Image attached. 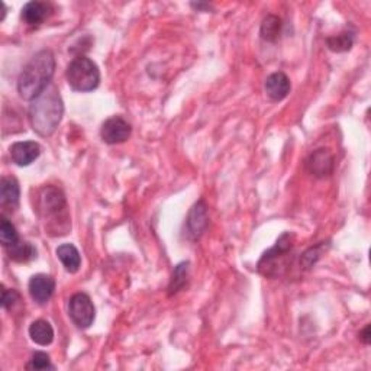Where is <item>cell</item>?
<instances>
[{
	"label": "cell",
	"mask_w": 371,
	"mask_h": 371,
	"mask_svg": "<svg viewBox=\"0 0 371 371\" xmlns=\"http://www.w3.org/2000/svg\"><path fill=\"white\" fill-rule=\"evenodd\" d=\"M37 213L51 237L67 235L71 229L70 212L64 193L55 186H44L37 196Z\"/></svg>",
	"instance_id": "1"
},
{
	"label": "cell",
	"mask_w": 371,
	"mask_h": 371,
	"mask_svg": "<svg viewBox=\"0 0 371 371\" xmlns=\"http://www.w3.org/2000/svg\"><path fill=\"white\" fill-rule=\"evenodd\" d=\"M64 115V103L54 84L46 87L38 98L30 100L28 118L33 129L41 136H50L58 128Z\"/></svg>",
	"instance_id": "2"
},
{
	"label": "cell",
	"mask_w": 371,
	"mask_h": 371,
	"mask_svg": "<svg viewBox=\"0 0 371 371\" xmlns=\"http://www.w3.org/2000/svg\"><path fill=\"white\" fill-rule=\"evenodd\" d=\"M55 71V57L51 50L37 53L22 69L18 79V91L24 100H34L51 84Z\"/></svg>",
	"instance_id": "3"
},
{
	"label": "cell",
	"mask_w": 371,
	"mask_h": 371,
	"mask_svg": "<svg viewBox=\"0 0 371 371\" xmlns=\"http://www.w3.org/2000/svg\"><path fill=\"white\" fill-rule=\"evenodd\" d=\"M293 242H295V235L290 234V232H284V234L277 239L273 248L262 254L257 264L258 273L269 278L280 277L289 269L291 262L290 254Z\"/></svg>",
	"instance_id": "4"
},
{
	"label": "cell",
	"mask_w": 371,
	"mask_h": 371,
	"mask_svg": "<svg viewBox=\"0 0 371 371\" xmlns=\"http://www.w3.org/2000/svg\"><path fill=\"white\" fill-rule=\"evenodd\" d=\"M67 83L74 91L87 93L93 91L100 84V71L96 63L84 55L73 58L67 67Z\"/></svg>",
	"instance_id": "5"
},
{
	"label": "cell",
	"mask_w": 371,
	"mask_h": 371,
	"mask_svg": "<svg viewBox=\"0 0 371 371\" xmlns=\"http://www.w3.org/2000/svg\"><path fill=\"white\" fill-rule=\"evenodd\" d=\"M69 315L75 327L89 328L96 318V309L86 293H75L69 300Z\"/></svg>",
	"instance_id": "6"
},
{
	"label": "cell",
	"mask_w": 371,
	"mask_h": 371,
	"mask_svg": "<svg viewBox=\"0 0 371 371\" xmlns=\"http://www.w3.org/2000/svg\"><path fill=\"white\" fill-rule=\"evenodd\" d=\"M131 134H132L131 125L120 116H112L109 119H106L102 123L100 128V136L103 139V143L109 145H116L128 141Z\"/></svg>",
	"instance_id": "7"
},
{
	"label": "cell",
	"mask_w": 371,
	"mask_h": 371,
	"mask_svg": "<svg viewBox=\"0 0 371 371\" xmlns=\"http://www.w3.org/2000/svg\"><path fill=\"white\" fill-rule=\"evenodd\" d=\"M209 224V213H208V205L203 200H199L194 203L189 212L188 219H186V235L189 239H199L203 235Z\"/></svg>",
	"instance_id": "8"
},
{
	"label": "cell",
	"mask_w": 371,
	"mask_h": 371,
	"mask_svg": "<svg viewBox=\"0 0 371 371\" xmlns=\"http://www.w3.org/2000/svg\"><path fill=\"white\" fill-rule=\"evenodd\" d=\"M334 156L327 148L316 150L306 161L307 172L316 179H325L334 172Z\"/></svg>",
	"instance_id": "9"
},
{
	"label": "cell",
	"mask_w": 371,
	"mask_h": 371,
	"mask_svg": "<svg viewBox=\"0 0 371 371\" xmlns=\"http://www.w3.org/2000/svg\"><path fill=\"white\" fill-rule=\"evenodd\" d=\"M29 295L38 305H44L51 299L55 290V280L51 275L35 274L30 277L28 284Z\"/></svg>",
	"instance_id": "10"
},
{
	"label": "cell",
	"mask_w": 371,
	"mask_h": 371,
	"mask_svg": "<svg viewBox=\"0 0 371 371\" xmlns=\"http://www.w3.org/2000/svg\"><path fill=\"white\" fill-rule=\"evenodd\" d=\"M41 156V145L35 141L15 143L10 147V159L19 167H28Z\"/></svg>",
	"instance_id": "11"
},
{
	"label": "cell",
	"mask_w": 371,
	"mask_h": 371,
	"mask_svg": "<svg viewBox=\"0 0 371 371\" xmlns=\"http://www.w3.org/2000/svg\"><path fill=\"white\" fill-rule=\"evenodd\" d=\"M264 89H266L267 96L271 100L280 102V100H283L289 95V91L291 89L290 79H289V77L284 73H282V71L273 73V74H270L267 77Z\"/></svg>",
	"instance_id": "12"
},
{
	"label": "cell",
	"mask_w": 371,
	"mask_h": 371,
	"mask_svg": "<svg viewBox=\"0 0 371 371\" xmlns=\"http://www.w3.org/2000/svg\"><path fill=\"white\" fill-rule=\"evenodd\" d=\"M51 12H53V8H51L50 3L35 2V0H34V2H28L22 8L21 18L29 26H38L44 21H46L50 18Z\"/></svg>",
	"instance_id": "13"
},
{
	"label": "cell",
	"mask_w": 371,
	"mask_h": 371,
	"mask_svg": "<svg viewBox=\"0 0 371 371\" xmlns=\"http://www.w3.org/2000/svg\"><path fill=\"white\" fill-rule=\"evenodd\" d=\"M21 189L19 183L15 177H3L0 181V202L2 208L15 210L19 205Z\"/></svg>",
	"instance_id": "14"
},
{
	"label": "cell",
	"mask_w": 371,
	"mask_h": 371,
	"mask_svg": "<svg viewBox=\"0 0 371 371\" xmlns=\"http://www.w3.org/2000/svg\"><path fill=\"white\" fill-rule=\"evenodd\" d=\"M29 336L35 344L41 347H46L54 341V329L48 320L38 319L30 323Z\"/></svg>",
	"instance_id": "15"
},
{
	"label": "cell",
	"mask_w": 371,
	"mask_h": 371,
	"mask_svg": "<svg viewBox=\"0 0 371 371\" xmlns=\"http://www.w3.org/2000/svg\"><path fill=\"white\" fill-rule=\"evenodd\" d=\"M57 257L60 258L61 262H63L64 269L69 273L74 274V273L79 271V269L82 266V255L73 244L60 245L57 248Z\"/></svg>",
	"instance_id": "16"
},
{
	"label": "cell",
	"mask_w": 371,
	"mask_h": 371,
	"mask_svg": "<svg viewBox=\"0 0 371 371\" xmlns=\"http://www.w3.org/2000/svg\"><path fill=\"white\" fill-rule=\"evenodd\" d=\"M189 271H190V264L188 261H183V262H180V264L176 266V269L172 274V280H170V284H168V295L170 296L177 295L179 291H181L186 286H188Z\"/></svg>",
	"instance_id": "17"
},
{
	"label": "cell",
	"mask_w": 371,
	"mask_h": 371,
	"mask_svg": "<svg viewBox=\"0 0 371 371\" xmlns=\"http://www.w3.org/2000/svg\"><path fill=\"white\" fill-rule=\"evenodd\" d=\"M8 250V254H9V258L17 261V262H29L37 258V248L35 246L30 244V242H26V241H18L15 245L9 246Z\"/></svg>",
	"instance_id": "18"
},
{
	"label": "cell",
	"mask_w": 371,
	"mask_h": 371,
	"mask_svg": "<svg viewBox=\"0 0 371 371\" xmlns=\"http://www.w3.org/2000/svg\"><path fill=\"white\" fill-rule=\"evenodd\" d=\"M282 34V19L275 15H269L261 22L260 35L267 42H275Z\"/></svg>",
	"instance_id": "19"
},
{
	"label": "cell",
	"mask_w": 371,
	"mask_h": 371,
	"mask_svg": "<svg viewBox=\"0 0 371 371\" xmlns=\"http://www.w3.org/2000/svg\"><path fill=\"white\" fill-rule=\"evenodd\" d=\"M19 239V234L15 225L2 216V219H0V242L5 246V248H9V246L17 244Z\"/></svg>",
	"instance_id": "20"
},
{
	"label": "cell",
	"mask_w": 371,
	"mask_h": 371,
	"mask_svg": "<svg viewBox=\"0 0 371 371\" xmlns=\"http://www.w3.org/2000/svg\"><path fill=\"white\" fill-rule=\"evenodd\" d=\"M328 48L334 53H344V51H350L352 48L354 44V37L350 33H343L336 37H329L327 39Z\"/></svg>",
	"instance_id": "21"
},
{
	"label": "cell",
	"mask_w": 371,
	"mask_h": 371,
	"mask_svg": "<svg viewBox=\"0 0 371 371\" xmlns=\"http://www.w3.org/2000/svg\"><path fill=\"white\" fill-rule=\"evenodd\" d=\"M26 368L28 370H54V365L51 364L48 354L42 351H37L33 354V357H30Z\"/></svg>",
	"instance_id": "22"
},
{
	"label": "cell",
	"mask_w": 371,
	"mask_h": 371,
	"mask_svg": "<svg viewBox=\"0 0 371 371\" xmlns=\"http://www.w3.org/2000/svg\"><path fill=\"white\" fill-rule=\"evenodd\" d=\"M323 245H318V246H312V248H309L306 253H303L302 255V260H300V264L303 269H311L316 264V261L319 260L320 254H322V250Z\"/></svg>",
	"instance_id": "23"
},
{
	"label": "cell",
	"mask_w": 371,
	"mask_h": 371,
	"mask_svg": "<svg viewBox=\"0 0 371 371\" xmlns=\"http://www.w3.org/2000/svg\"><path fill=\"white\" fill-rule=\"evenodd\" d=\"M19 300V293L17 290H9L6 287H3V291H2V306L5 309H10L15 303H17Z\"/></svg>",
	"instance_id": "24"
},
{
	"label": "cell",
	"mask_w": 371,
	"mask_h": 371,
	"mask_svg": "<svg viewBox=\"0 0 371 371\" xmlns=\"http://www.w3.org/2000/svg\"><path fill=\"white\" fill-rule=\"evenodd\" d=\"M371 334H370V325H367V327L360 332V339H361V341L365 344V345H368L370 344V341H371Z\"/></svg>",
	"instance_id": "25"
}]
</instances>
